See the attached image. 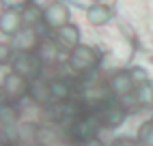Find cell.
Instances as JSON below:
<instances>
[{"label":"cell","instance_id":"e0dca14e","mask_svg":"<svg viewBox=\"0 0 153 146\" xmlns=\"http://www.w3.org/2000/svg\"><path fill=\"white\" fill-rule=\"evenodd\" d=\"M0 52H2V56H0V62H2V65H9V62H11V58H9V56H11V54H9V47L2 45V49H0Z\"/></svg>","mask_w":153,"mask_h":146},{"label":"cell","instance_id":"52a82bcc","mask_svg":"<svg viewBox=\"0 0 153 146\" xmlns=\"http://www.w3.org/2000/svg\"><path fill=\"white\" fill-rule=\"evenodd\" d=\"M22 9H15V7H9L7 11L2 13V19H0V32L4 37H13L22 30Z\"/></svg>","mask_w":153,"mask_h":146},{"label":"cell","instance_id":"2e32d148","mask_svg":"<svg viewBox=\"0 0 153 146\" xmlns=\"http://www.w3.org/2000/svg\"><path fill=\"white\" fill-rule=\"evenodd\" d=\"M112 146H138V142L131 140V138H119V140H114Z\"/></svg>","mask_w":153,"mask_h":146},{"label":"cell","instance_id":"ac0fdd59","mask_svg":"<svg viewBox=\"0 0 153 146\" xmlns=\"http://www.w3.org/2000/svg\"><path fill=\"white\" fill-rule=\"evenodd\" d=\"M82 146H104L97 138H91V140H86V142H82Z\"/></svg>","mask_w":153,"mask_h":146},{"label":"cell","instance_id":"8fae6325","mask_svg":"<svg viewBox=\"0 0 153 146\" xmlns=\"http://www.w3.org/2000/svg\"><path fill=\"white\" fill-rule=\"evenodd\" d=\"M37 54H39V58H41L43 62H52V60H56L58 58V45L54 43L52 39H41L37 43Z\"/></svg>","mask_w":153,"mask_h":146},{"label":"cell","instance_id":"9c48e42d","mask_svg":"<svg viewBox=\"0 0 153 146\" xmlns=\"http://www.w3.org/2000/svg\"><path fill=\"white\" fill-rule=\"evenodd\" d=\"M110 17H112V11H110V7H106L104 2H93L88 9H86V19L93 26H104L110 22Z\"/></svg>","mask_w":153,"mask_h":146},{"label":"cell","instance_id":"7a4b0ae2","mask_svg":"<svg viewBox=\"0 0 153 146\" xmlns=\"http://www.w3.org/2000/svg\"><path fill=\"white\" fill-rule=\"evenodd\" d=\"M99 127H101L99 112H84L71 122V135H74L76 142H86L97 135Z\"/></svg>","mask_w":153,"mask_h":146},{"label":"cell","instance_id":"30bf717a","mask_svg":"<svg viewBox=\"0 0 153 146\" xmlns=\"http://www.w3.org/2000/svg\"><path fill=\"white\" fill-rule=\"evenodd\" d=\"M56 39H58L60 45L74 49L76 45H80V30H78L76 24H67V26H63V28L56 30Z\"/></svg>","mask_w":153,"mask_h":146},{"label":"cell","instance_id":"9a60e30c","mask_svg":"<svg viewBox=\"0 0 153 146\" xmlns=\"http://www.w3.org/2000/svg\"><path fill=\"white\" fill-rule=\"evenodd\" d=\"M129 73H131V77H134V82L140 86V84H147L149 82V77H147V73L142 71V69H129Z\"/></svg>","mask_w":153,"mask_h":146},{"label":"cell","instance_id":"5b68a950","mask_svg":"<svg viewBox=\"0 0 153 146\" xmlns=\"http://www.w3.org/2000/svg\"><path fill=\"white\" fill-rule=\"evenodd\" d=\"M69 9L65 2H50L45 9H43V24L48 28H52V30H58V28H63L69 24Z\"/></svg>","mask_w":153,"mask_h":146},{"label":"cell","instance_id":"5bb4252c","mask_svg":"<svg viewBox=\"0 0 153 146\" xmlns=\"http://www.w3.org/2000/svg\"><path fill=\"white\" fill-rule=\"evenodd\" d=\"M138 142H142L145 146H153V122H145L138 129Z\"/></svg>","mask_w":153,"mask_h":146},{"label":"cell","instance_id":"3957f363","mask_svg":"<svg viewBox=\"0 0 153 146\" xmlns=\"http://www.w3.org/2000/svg\"><path fill=\"white\" fill-rule=\"evenodd\" d=\"M97 62H99L97 52L93 47H88V45H76L71 49V54H69V67L74 71H78V73L95 69Z\"/></svg>","mask_w":153,"mask_h":146},{"label":"cell","instance_id":"4fadbf2b","mask_svg":"<svg viewBox=\"0 0 153 146\" xmlns=\"http://www.w3.org/2000/svg\"><path fill=\"white\" fill-rule=\"evenodd\" d=\"M50 90H52V99L58 101V103L67 101L69 95H71V86L67 84L65 80H52V82H50Z\"/></svg>","mask_w":153,"mask_h":146},{"label":"cell","instance_id":"ba28073f","mask_svg":"<svg viewBox=\"0 0 153 146\" xmlns=\"http://www.w3.org/2000/svg\"><path fill=\"white\" fill-rule=\"evenodd\" d=\"M99 118H101V125H104V127L114 129L125 120V110L121 108L119 103H106V105L99 110Z\"/></svg>","mask_w":153,"mask_h":146},{"label":"cell","instance_id":"8992f818","mask_svg":"<svg viewBox=\"0 0 153 146\" xmlns=\"http://www.w3.org/2000/svg\"><path fill=\"white\" fill-rule=\"evenodd\" d=\"M108 88L114 92L117 97H129V95H134V92H136L138 84L134 82V77H131L129 71H119V73H114V75L110 77Z\"/></svg>","mask_w":153,"mask_h":146},{"label":"cell","instance_id":"7c38bea8","mask_svg":"<svg viewBox=\"0 0 153 146\" xmlns=\"http://www.w3.org/2000/svg\"><path fill=\"white\" fill-rule=\"evenodd\" d=\"M22 19H24L26 26H35L43 19V9L37 7L35 2H26L22 7Z\"/></svg>","mask_w":153,"mask_h":146},{"label":"cell","instance_id":"277c9868","mask_svg":"<svg viewBox=\"0 0 153 146\" xmlns=\"http://www.w3.org/2000/svg\"><path fill=\"white\" fill-rule=\"evenodd\" d=\"M28 82H30V80L24 77V75H19L17 71H9L7 75H4V80H2L4 99H7V101H17V99L26 97L28 92H30V88H33Z\"/></svg>","mask_w":153,"mask_h":146},{"label":"cell","instance_id":"d6986e66","mask_svg":"<svg viewBox=\"0 0 153 146\" xmlns=\"http://www.w3.org/2000/svg\"><path fill=\"white\" fill-rule=\"evenodd\" d=\"M151 88H153V82H151Z\"/></svg>","mask_w":153,"mask_h":146},{"label":"cell","instance_id":"6da1fadb","mask_svg":"<svg viewBox=\"0 0 153 146\" xmlns=\"http://www.w3.org/2000/svg\"><path fill=\"white\" fill-rule=\"evenodd\" d=\"M41 65H43V60L39 58V54L37 52H30V49H17L13 54V60H11L13 71H17L19 75L28 77L30 82H35L39 77Z\"/></svg>","mask_w":153,"mask_h":146}]
</instances>
